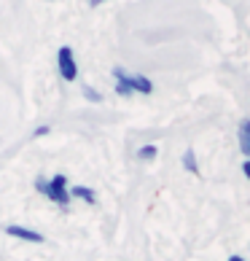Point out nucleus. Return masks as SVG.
<instances>
[{
    "mask_svg": "<svg viewBox=\"0 0 250 261\" xmlns=\"http://www.w3.org/2000/svg\"><path fill=\"white\" fill-rule=\"evenodd\" d=\"M113 79H116V92L121 97H129V94L140 92V94H151L153 92V81L148 75L140 73H127L124 67H113Z\"/></svg>",
    "mask_w": 250,
    "mask_h": 261,
    "instance_id": "f257e3e1",
    "label": "nucleus"
},
{
    "mask_svg": "<svg viewBox=\"0 0 250 261\" xmlns=\"http://www.w3.org/2000/svg\"><path fill=\"white\" fill-rule=\"evenodd\" d=\"M35 189L41 191L43 197H49L51 202H57L62 210H67V205H70V191H67V178L62 175V172H57V175L51 180L46 178H35Z\"/></svg>",
    "mask_w": 250,
    "mask_h": 261,
    "instance_id": "f03ea898",
    "label": "nucleus"
},
{
    "mask_svg": "<svg viewBox=\"0 0 250 261\" xmlns=\"http://www.w3.org/2000/svg\"><path fill=\"white\" fill-rule=\"evenodd\" d=\"M57 67H60V75L65 81H75L78 79V65H75V54L70 46H60V51H57Z\"/></svg>",
    "mask_w": 250,
    "mask_h": 261,
    "instance_id": "7ed1b4c3",
    "label": "nucleus"
},
{
    "mask_svg": "<svg viewBox=\"0 0 250 261\" xmlns=\"http://www.w3.org/2000/svg\"><path fill=\"white\" fill-rule=\"evenodd\" d=\"M6 234L8 237H16V240H27V243H46V237L41 234V231H35V229H27V226H19V224H8L6 226Z\"/></svg>",
    "mask_w": 250,
    "mask_h": 261,
    "instance_id": "20e7f679",
    "label": "nucleus"
},
{
    "mask_svg": "<svg viewBox=\"0 0 250 261\" xmlns=\"http://www.w3.org/2000/svg\"><path fill=\"white\" fill-rule=\"evenodd\" d=\"M67 191H70V197L84 199L86 205H94V202H97V197H94V191L89 186H73V189H67Z\"/></svg>",
    "mask_w": 250,
    "mask_h": 261,
    "instance_id": "39448f33",
    "label": "nucleus"
},
{
    "mask_svg": "<svg viewBox=\"0 0 250 261\" xmlns=\"http://www.w3.org/2000/svg\"><path fill=\"white\" fill-rule=\"evenodd\" d=\"M239 148H242V153L250 156V119H245L239 124Z\"/></svg>",
    "mask_w": 250,
    "mask_h": 261,
    "instance_id": "423d86ee",
    "label": "nucleus"
},
{
    "mask_svg": "<svg viewBox=\"0 0 250 261\" xmlns=\"http://www.w3.org/2000/svg\"><path fill=\"white\" fill-rule=\"evenodd\" d=\"M183 167L191 172V175H197V172H199V164H197V156H194V148H186V153H183Z\"/></svg>",
    "mask_w": 250,
    "mask_h": 261,
    "instance_id": "0eeeda50",
    "label": "nucleus"
},
{
    "mask_svg": "<svg viewBox=\"0 0 250 261\" xmlns=\"http://www.w3.org/2000/svg\"><path fill=\"white\" fill-rule=\"evenodd\" d=\"M156 153H159V148H156V146H151V143H148V146H143V148L137 151V156H140L143 162H151V159H156Z\"/></svg>",
    "mask_w": 250,
    "mask_h": 261,
    "instance_id": "6e6552de",
    "label": "nucleus"
},
{
    "mask_svg": "<svg viewBox=\"0 0 250 261\" xmlns=\"http://www.w3.org/2000/svg\"><path fill=\"white\" fill-rule=\"evenodd\" d=\"M84 97H86V100H94V102H102V94L94 92V89H89V86L84 89Z\"/></svg>",
    "mask_w": 250,
    "mask_h": 261,
    "instance_id": "1a4fd4ad",
    "label": "nucleus"
},
{
    "mask_svg": "<svg viewBox=\"0 0 250 261\" xmlns=\"http://www.w3.org/2000/svg\"><path fill=\"white\" fill-rule=\"evenodd\" d=\"M49 129H51L49 124H43V127H38V129L33 132V138H43V135H49Z\"/></svg>",
    "mask_w": 250,
    "mask_h": 261,
    "instance_id": "9d476101",
    "label": "nucleus"
},
{
    "mask_svg": "<svg viewBox=\"0 0 250 261\" xmlns=\"http://www.w3.org/2000/svg\"><path fill=\"white\" fill-rule=\"evenodd\" d=\"M242 175L250 180V159H247V162H242Z\"/></svg>",
    "mask_w": 250,
    "mask_h": 261,
    "instance_id": "9b49d317",
    "label": "nucleus"
},
{
    "mask_svg": "<svg viewBox=\"0 0 250 261\" xmlns=\"http://www.w3.org/2000/svg\"><path fill=\"white\" fill-rule=\"evenodd\" d=\"M102 3H105V0H89V6H92V8H94V6H102Z\"/></svg>",
    "mask_w": 250,
    "mask_h": 261,
    "instance_id": "f8f14e48",
    "label": "nucleus"
},
{
    "mask_svg": "<svg viewBox=\"0 0 250 261\" xmlns=\"http://www.w3.org/2000/svg\"><path fill=\"white\" fill-rule=\"evenodd\" d=\"M229 261H245L242 256H229Z\"/></svg>",
    "mask_w": 250,
    "mask_h": 261,
    "instance_id": "ddd939ff",
    "label": "nucleus"
}]
</instances>
